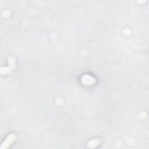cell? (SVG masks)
Returning a JSON list of instances; mask_svg holds the SVG:
<instances>
[{"mask_svg":"<svg viewBox=\"0 0 149 149\" xmlns=\"http://www.w3.org/2000/svg\"><path fill=\"white\" fill-rule=\"evenodd\" d=\"M15 139H16V137H15V134H10L6 139V140L3 141V143H2L1 148H5L8 147L13 141H15Z\"/></svg>","mask_w":149,"mask_h":149,"instance_id":"cell-1","label":"cell"}]
</instances>
